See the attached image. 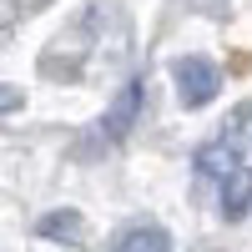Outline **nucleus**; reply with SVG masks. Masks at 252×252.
<instances>
[{
	"mask_svg": "<svg viewBox=\"0 0 252 252\" xmlns=\"http://www.w3.org/2000/svg\"><path fill=\"white\" fill-rule=\"evenodd\" d=\"M172 86H177V101H182L187 111H202V106H212V101H217L222 71H217L207 56H177V61H172Z\"/></svg>",
	"mask_w": 252,
	"mask_h": 252,
	"instance_id": "obj_1",
	"label": "nucleus"
},
{
	"mask_svg": "<svg viewBox=\"0 0 252 252\" xmlns=\"http://www.w3.org/2000/svg\"><path fill=\"white\" fill-rule=\"evenodd\" d=\"M136 116H141V81H126V86L116 91V101L106 106V116H101V136H106V141H121V136L136 126Z\"/></svg>",
	"mask_w": 252,
	"mask_h": 252,
	"instance_id": "obj_2",
	"label": "nucleus"
},
{
	"mask_svg": "<svg viewBox=\"0 0 252 252\" xmlns=\"http://www.w3.org/2000/svg\"><path fill=\"white\" fill-rule=\"evenodd\" d=\"M35 232L46 242H61V247H76L81 237H86V217L76 212V207H56V212H46L35 222Z\"/></svg>",
	"mask_w": 252,
	"mask_h": 252,
	"instance_id": "obj_3",
	"label": "nucleus"
},
{
	"mask_svg": "<svg viewBox=\"0 0 252 252\" xmlns=\"http://www.w3.org/2000/svg\"><path fill=\"white\" fill-rule=\"evenodd\" d=\"M247 207H252V166H232V172L222 177V217L227 222H242L247 217Z\"/></svg>",
	"mask_w": 252,
	"mask_h": 252,
	"instance_id": "obj_4",
	"label": "nucleus"
},
{
	"mask_svg": "<svg viewBox=\"0 0 252 252\" xmlns=\"http://www.w3.org/2000/svg\"><path fill=\"white\" fill-rule=\"evenodd\" d=\"M116 252H172V237L157 222H136V227H126L116 237Z\"/></svg>",
	"mask_w": 252,
	"mask_h": 252,
	"instance_id": "obj_5",
	"label": "nucleus"
},
{
	"mask_svg": "<svg viewBox=\"0 0 252 252\" xmlns=\"http://www.w3.org/2000/svg\"><path fill=\"white\" fill-rule=\"evenodd\" d=\"M20 106H26V91L10 86V81H0V116H10V111H20Z\"/></svg>",
	"mask_w": 252,
	"mask_h": 252,
	"instance_id": "obj_6",
	"label": "nucleus"
}]
</instances>
